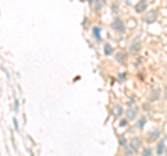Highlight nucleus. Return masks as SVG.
<instances>
[{"label": "nucleus", "mask_w": 167, "mask_h": 156, "mask_svg": "<svg viewBox=\"0 0 167 156\" xmlns=\"http://www.w3.org/2000/svg\"><path fill=\"white\" fill-rule=\"evenodd\" d=\"M127 121H128V120H123V121H121V125H123V127H124V125H127Z\"/></svg>", "instance_id": "23"}, {"label": "nucleus", "mask_w": 167, "mask_h": 156, "mask_svg": "<svg viewBox=\"0 0 167 156\" xmlns=\"http://www.w3.org/2000/svg\"><path fill=\"white\" fill-rule=\"evenodd\" d=\"M117 11H118V6L113 4V13H117Z\"/></svg>", "instance_id": "19"}, {"label": "nucleus", "mask_w": 167, "mask_h": 156, "mask_svg": "<svg viewBox=\"0 0 167 156\" xmlns=\"http://www.w3.org/2000/svg\"><path fill=\"white\" fill-rule=\"evenodd\" d=\"M125 57H127L125 53H124V52H120V53H117V56H116V60H117L118 63H124Z\"/></svg>", "instance_id": "13"}, {"label": "nucleus", "mask_w": 167, "mask_h": 156, "mask_svg": "<svg viewBox=\"0 0 167 156\" xmlns=\"http://www.w3.org/2000/svg\"><path fill=\"white\" fill-rule=\"evenodd\" d=\"M156 20H158V11H156V10H150L149 13L145 15L144 21L148 24H152V23H155Z\"/></svg>", "instance_id": "4"}, {"label": "nucleus", "mask_w": 167, "mask_h": 156, "mask_svg": "<svg viewBox=\"0 0 167 156\" xmlns=\"http://www.w3.org/2000/svg\"><path fill=\"white\" fill-rule=\"evenodd\" d=\"M127 145V139H125V137H120V147H125Z\"/></svg>", "instance_id": "17"}, {"label": "nucleus", "mask_w": 167, "mask_h": 156, "mask_svg": "<svg viewBox=\"0 0 167 156\" xmlns=\"http://www.w3.org/2000/svg\"><path fill=\"white\" fill-rule=\"evenodd\" d=\"M166 141H167V137H164L158 144V148H156V152H158V155H163V152H164V148H166Z\"/></svg>", "instance_id": "7"}, {"label": "nucleus", "mask_w": 167, "mask_h": 156, "mask_svg": "<svg viewBox=\"0 0 167 156\" xmlns=\"http://www.w3.org/2000/svg\"><path fill=\"white\" fill-rule=\"evenodd\" d=\"M141 50V42H139V36H136L134 39V42L131 43L130 46V52H131V55H138Z\"/></svg>", "instance_id": "3"}, {"label": "nucleus", "mask_w": 167, "mask_h": 156, "mask_svg": "<svg viewBox=\"0 0 167 156\" xmlns=\"http://www.w3.org/2000/svg\"><path fill=\"white\" fill-rule=\"evenodd\" d=\"M121 114H123V107H121V105H117L114 107V116H116V117H120Z\"/></svg>", "instance_id": "14"}, {"label": "nucleus", "mask_w": 167, "mask_h": 156, "mask_svg": "<svg viewBox=\"0 0 167 156\" xmlns=\"http://www.w3.org/2000/svg\"><path fill=\"white\" fill-rule=\"evenodd\" d=\"M144 109L146 112H149V105H144Z\"/></svg>", "instance_id": "22"}, {"label": "nucleus", "mask_w": 167, "mask_h": 156, "mask_svg": "<svg viewBox=\"0 0 167 156\" xmlns=\"http://www.w3.org/2000/svg\"><path fill=\"white\" fill-rule=\"evenodd\" d=\"M145 123H146V117H141L139 121H138V124H136V125H138V128H141V130L144 128Z\"/></svg>", "instance_id": "15"}, {"label": "nucleus", "mask_w": 167, "mask_h": 156, "mask_svg": "<svg viewBox=\"0 0 167 156\" xmlns=\"http://www.w3.org/2000/svg\"><path fill=\"white\" fill-rule=\"evenodd\" d=\"M142 155H144V156H149V155H152V148H145L144 151H142Z\"/></svg>", "instance_id": "16"}, {"label": "nucleus", "mask_w": 167, "mask_h": 156, "mask_svg": "<svg viewBox=\"0 0 167 156\" xmlns=\"http://www.w3.org/2000/svg\"><path fill=\"white\" fill-rule=\"evenodd\" d=\"M158 99H159V89H158V88H155L153 91L150 92L149 101H150V102H155V101H158Z\"/></svg>", "instance_id": "10"}, {"label": "nucleus", "mask_w": 167, "mask_h": 156, "mask_svg": "<svg viewBox=\"0 0 167 156\" xmlns=\"http://www.w3.org/2000/svg\"><path fill=\"white\" fill-rule=\"evenodd\" d=\"M136 114H138V107H136V106H131V107H128V110H127V120L135 119Z\"/></svg>", "instance_id": "5"}, {"label": "nucleus", "mask_w": 167, "mask_h": 156, "mask_svg": "<svg viewBox=\"0 0 167 156\" xmlns=\"http://www.w3.org/2000/svg\"><path fill=\"white\" fill-rule=\"evenodd\" d=\"M164 96H166V99H167V88H166V91H164Z\"/></svg>", "instance_id": "25"}, {"label": "nucleus", "mask_w": 167, "mask_h": 156, "mask_svg": "<svg viewBox=\"0 0 167 156\" xmlns=\"http://www.w3.org/2000/svg\"><path fill=\"white\" fill-rule=\"evenodd\" d=\"M14 109H15V112H18V101H15V105H14Z\"/></svg>", "instance_id": "21"}, {"label": "nucleus", "mask_w": 167, "mask_h": 156, "mask_svg": "<svg viewBox=\"0 0 167 156\" xmlns=\"http://www.w3.org/2000/svg\"><path fill=\"white\" fill-rule=\"evenodd\" d=\"M146 7H148V1H146V0H139V1L135 4L134 9H135L136 13H142V11L146 10Z\"/></svg>", "instance_id": "6"}, {"label": "nucleus", "mask_w": 167, "mask_h": 156, "mask_svg": "<svg viewBox=\"0 0 167 156\" xmlns=\"http://www.w3.org/2000/svg\"><path fill=\"white\" fill-rule=\"evenodd\" d=\"M164 152H166V153H167V148H164Z\"/></svg>", "instance_id": "26"}, {"label": "nucleus", "mask_w": 167, "mask_h": 156, "mask_svg": "<svg viewBox=\"0 0 167 156\" xmlns=\"http://www.w3.org/2000/svg\"><path fill=\"white\" fill-rule=\"evenodd\" d=\"M159 137H160V131H159V130H153L152 133L148 134V139H149V141H155V139H158Z\"/></svg>", "instance_id": "8"}, {"label": "nucleus", "mask_w": 167, "mask_h": 156, "mask_svg": "<svg viewBox=\"0 0 167 156\" xmlns=\"http://www.w3.org/2000/svg\"><path fill=\"white\" fill-rule=\"evenodd\" d=\"M118 81H120V82L125 81V73H121L120 75H118Z\"/></svg>", "instance_id": "18"}, {"label": "nucleus", "mask_w": 167, "mask_h": 156, "mask_svg": "<svg viewBox=\"0 0 167 156\" xmlns=\"http://www.w3.org/2000/svg\"><path fill=\"white\" fill-rule=\"evenodd\" d=\"M112 28L114 31H117V32H125V25H124V23L120 18H116L112 23Z\"/></svg>", "instance_id": "2"}, {"label": "nucleus", "mask_w": 167, "mask_h": 156, "mask_svg": "<svg viewBox=\"0 0 167 156\" xmlns=\"http://www.w3.org/2000/svg\"><path fill=\"white\" fill-rule=\"evenodd\" d=\"M141 139L139 138H134L131 141V144L127 147V149H125V153L127 155H135L136 152L139 151V148H141Z\"/></svg>", "instance_id": "1"}, {"label": "nucleus", "mask_w": 167, "mask_h": 156, "mask_svg": "<svg viewBox=\"0 0 167 156\" xmlns=\"http://www.w3.org/2000/svg\"><path fill=\"white\" fill-rule=\"evenodd\" d=\"M13 121H14V127H15V130H18V123H17V120L14 119Z\"/></svg>", "instance_id": "20"}, {"label": "nucleus", "mask_w": 167, "mask_h": 156, "mask_svg": "<svg viewBox=\"0 0 167 156\" xmlns=\"http://www.w3.org/2000/svg\"><path fill=\"white\" fill-rule=\"evenodd\" d=\"M93 1H95V0H88V3H89V4H93Z\"/></svg>", "instance_id": "24"}, {"label": "nucleus", "mask_w": 167, "mask_h": 156, "mask_svg": "<svg viewBox=\"0 0 167 156\" xmlns=\"http://www.w3.org/2000/svg\"><path fill=\"white\" fill-rule=\"evenodd\" d=\"M104 4H106V0H96V3H95L96 11H100L104 7Z\"/></svg>", "instance_id": "11"}, {"label": "nucleus", "mask_w": 167, "mask_h": 156, "mask_svg": "<svg viewBox=\"0 0 167 156\" xmlns=\"http://www.w3.org/2000/svg\"><path fill=\"white\" fill-rule=\"evenodd\" d=\"M104 55L106 56H112L113 55V47H112V45H110V43H106V45H104Z\"/></svg>", "instance_id": "12"}, {"label": "nucleus", "mask_w": 167, "mask_h": 156, "mask_svg": "<svg viewBox=\"0 0 167 156\" xmlns=\"http://www.w3.org/2000/svg\"><path fill=\"white\" fill-rule=\"evenodd\" d=\"M100 27H93V29H92V32H93V36H95V39L98 42L102 41V36H100Z\"/></svg>", "instance_id": "9"}]
</instances>
